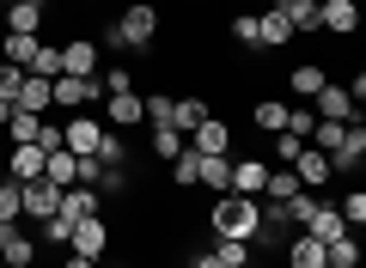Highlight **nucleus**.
<instances>
[{
	"mask_svg": "<svg viewBox=\"0 0 366 268\" xmlns=\"http://www.w3.org/2000/svg\"><path fill=\"white\" fill-rule=\"evenodd\" d=\"M159 25H165V19H159V6H147V0H129V6H122V19L117 25H104L98 31V49H153V37H159Z\"/></svg>",
	"mask_w": 366,
	"mask_h": 268,
	"instance_id": "obj_1",
	"label": "nucleus"
},
{
	"mask_svg": "<svg viewBox=\"0 0 366 268\" xmlns=\"http://www.w3.org/2000/svg\"><path fill=\"white\" fill-rule=\"evenodd\" d=\"M208 232L214 238H244V244H257L262 238V202L257 195H214V207H208Z\"/></svg>",
	"mask_w": 366,
	"mask_h": 268,
	"instance_id": "obj_2",
	"label": "nucleus"
},
{
	"mask_svg": "<svg viewBox=\"0 0 366 268\" xmlns=\"http://www.w3.org/2000/svg\"><path fill=\"white\" fill-rule=\"evenodd\" d=\"M49 104H55V110H67V116H74V110H92V104H104V79H98V74H92V79L55 74V79H49Z\"/></svg>",
	"mask_w": 366,
	"mask_h": 268,
	"instance_id": "obj_3",
	"label": "nucleus"
},
{
	"mask_svg": "<svg viewBox=\"0 0 366 268\" xmlns=\"http://www.w3.org/2000/svg\"><path fill=\"white\" fill-rule=\"evenodd\" d=\"M104 134H110V128L98 122V116H92V110H74V116H67V122H61V147H67V153H74V159H92V153H98V147H104Z\"/></svg>",
	"mask_w": 366,
	"mask_h": 268,
	"instance_id": "obj_4",
	"label": "nucleus"
},
{
	"mask_svg": "<svg viewBox=\"0 0 366 268\" xmlns=\"http://www.w3.org/2000/svg\"><path fill=\"white\" fill-rule=\"evenodd\" d=\"M43 25H49V0H13V6H0V31L43 37Z\"/></svg>",
	"mask_w": 366,
	"mask_h": 268,
	"instance_id": "obj_5",
	"label": "nucleus"
},
{
	"mask_svg": "<svg viewBox=\"0 0 366 268\" xmlns=\"http://www.w3.org/2000/svg\"><path fill=\"white\" fill-rule=\"evenodd\" d=\"M67 250H74V256H86V262H104V250H110V219H104V214L79 219V226H74V238H67Z\"/></svg>",
	"mask_w": 366,
	"mask_h": 268,
	"instance_id": "obj_6",
	"label": "nucleus"
},
{
	"mask_svg": "<svg viewBox=\"0 0 366 268\" xmlns=\"http://www.w3.org/2000/svg\"><path fill=\"white\" fill-rule=\"evenodd\" d=\"M19 202H25V219H31V226H43V219H55V214H61V189H55L49 177L19 183Z\"/></svg>",
	"mask_w": 366,
	"mask_h": 268,
	"instance_id": "obj_7",
	"label": "nucleus"
},
{
	"mask_svg": "<svg viewBox=\"0 0 366 268\" xmlns=\"http://www.w3.org/2000/svg\"><path fill=\"white\" fill-rule=\"evenodd\" d=\"M98 61H104L98 37H67V43H61V74H74V79H92V74H98Z\"/></svg>",
	"mask_w": 366,
	"mask_h": 268,
	"instance_id": "obj_8",
	"label": "nucleus"
},
{
	"mask_svg": "<svg viewBox=\"0 0 366 268\" xmlns=\"http://www.w3.org/2000/svg\"><path fill=\"white\" fill-rule=\"evenodd\" d=\"M183 147H189V153H232V128H226L220 116H202V122L183 134Z\"/></svg>",
	"mask_w": 366,
	"mask_h": 268,
	"instance_id": "obj_9",
	"label": "nucleus"
},
{
	"mask_svg": "<svg viewBox=\"0 0 366 268\" xmlns=\"http://www.w3.org/2000/svg\"><path fill=\"white\" fill-rule=\"evenodd\" d=\"M317 31H324V37H354V31H360V6H354V0H324V6H317Z\"/></svg>",
	"mask_w": 366,
	"mask_h": 268,
	"instance_id": "obj_10",
	"label": "nucleus"
},
{
	"mask_svg": "<svg viewBox=\"0 0 366 268\" xmlns=\"http://www.w3.org/2000/svg\"><path fill=\"white\" fill-rule=\"evenodd\" d=\"M312 116H317V122H354L360 104L348 98V86H324V91L312 98Z\"/></svg>",
	"mask_w": 366,
	"mask_h": 268,
	"instance_id": "obj_11",
	"label": "nucleus"
},
{
	"mask_svg": "<svg viewBox=\"0 0 366 268\" xmlns=\"http://www.w3.org/2000/svg\"><path fill=\"white\" fill-rule=\"evenodd\" d=\"M360 159H366V122H360V116H354V122L342 128L336 153H330V171H336V177H342V171H354V165H360Z\"/></svg>",
	"mask_w": 366,
	"mask_h": 268,
	"instance_id": "obj_12",
	"label": "nucleus"
},
{
	"mask_svg": "<svg viewBox=\"0 0 366 268\" xmlns=\"http://www.w3.org/2000/svg\"><path fill=\"white\" fill-rule=\"evenodd\" d=\"M293 177H300V189H324V183H336V171H330V153H317V147H300V159H293Z\"/></svg>",
	"mask_w": 366,
	"mask_h": 268,
	"instance_id": "obj_13",
	"label": "nucleus"
},
{
	"mask_svg": "<svg viewBox=\"0 0 366 268\" xmlns=\"http://www.w3.org/2000/svg\"><path fill=\"white\" fill-rule=\"evenodd\" d=\"M300 232H312V238H317V244H336V238H342V232H354V226H348V219H342V214H336V202H324V195H317V207H312V219H305V226H300Z\"/></svg>",
	"mask_w": 366,
	"mask_h": 268,
	"instance_id": "obj_14",
	"label": "nucleus"
},
{
	"mask_svg": "<svg viewBox=\"0 0 366 268\" xmlns=\"http://www.w3.org/2000/svg\"><path fill=\"white\" fill-rule=\"evenodd\" d=\"M287 43H293L287 13H281V6H262L257 13V49H287Z\"/></svg>",
	"mask_w": 366,
	"mask_h": 268,
	"instance_id": "obj_15",
	"label": "nucleus"
},
{
	"mask_svg": "<svg viewBox=\"0 0 366 268\" xmlns=\"http://www.w3.org/2000/svg\"><path fill=\"white\" fill-rule=\"evenodd\" d=\"M92 214H104V195L86 189V183H67V189H61V219L79 226V219H92Z\"/></svg>",
	"mask_w": 366,
	"mask_h": 268,
	"instance_id": "obj_16",
	"label": "nucleus"
},
{
	"mask_svg": "<svg viewBox=\"0 0 366 268\" xmlns=\"http://www.w3.org/2000/svg\"><path fill=\"white\" fill-rule=\"evenodd\" d=\"M262 183H269V159H232V195H257L262 202Z\"/></svg>",
	"mask_w": 366,
	"mask_h": 268,
	"instance_id": "obj_17",
	"label": "nucleus"
},
{
	"mask_svg": "<svg viewBox=\"0 0 366 268\" xmlns=\"http://www.w3.org/2000/svg\"><path fill=\"white\" fill-rule=\"evenodd\" d=\"M324 86H330V67H324V61H300V67L287 74V91H293L300 104H312Z\"/></svg>",
	"mask_w": 366,
	"mask_h": 268,
	"instance_id": "obj_18",
	"label": "nucleus"
},
{
	"mask_svg": "<svg viewBox=\"0 0 366 268\" xmlns=\"http://www.w3.org/2000/svg\"><path fill=\"white\" fill-rule=\"evenodd\" d=\"M104 110H110V128H141L147 122L141 91H104Z\"/></svg>",
	"mask_w": 366,
	"mask_h": 268,
	"instance_id": "obj_19",
	"label": "nucleus"
},
{
	"mask_svg": "<svg viewBox=\"0 0 366 268\" xmlns=\"http://www.w3.org/2000/svg\"><path fill=\"white\" fill-rule=\"evenodd\" d=\"M43 147L37 141H25V147H6V165H13V183H37L43 177Z\"/></svg>",
	"mask_w": 366,
	"mask_h": 268,
	"instance_id": "obj_20",
	"label": "nucleus"
},
{
	"mask_svg": "<svg viewBox=\"0 0 366 268\" xmlns=\"http://www.w3.org/2000/svg\"><path fill=\"white\" fill-rule=\"evenodd\" d=\"M324 262H330V250L312 238V232H293V238H287V262H281V268H324Z\"/></svg>",
	"mask_w": 366,
	"mask_h": 268,
	"instance_id": "obj_21",
	"label": "nucleus"
},
{
	"mask_svg": "<svg viewBox=\"0 0 366 268\" xmlns=\"http://www.w3.org/2000/svg\"><path fill=\"white\" fill-rule=\"evenodd\" d=\"M13 110H31V116H43V110H55V104H49V79H43V74H25V86H19V98H13Z\"/></svg>",
	"mask_w": 366,
	"mask_h": 268,
	"instance_id": "obj_22",
	"label": "nucleus"
},
{
	"mask_svg": "<svg viewBox=\"0 0 366 268\" xmlns=\"http://www.w3.org/2000/svg\"><path fill=\"white\" fill-rule=\"evenodd\" d=\"M0 262H6V268H37V238H31V232H6Z\"/></svg>",
	"mask_w": 366,
	"mask_h": 268,
	"instance_id": "obj_23",
	"label": "nucleus"
},
{
	"mask_svg": "<svg viewBox=\"0 0 366 268\" xmlns=\"http://www.w3.org/2000/svg\"><path fill=\"white\" fill-rule=\"evenodd\" d=\"M250 122H257L262 134H281V128H287V104L281 98H257L250 104Z\"/></svg>",
	"mask_w": 366,
	"mask_h": 268,
	"instance_id": "obj_24",
	"label": "nucleus"
},
{
	"mask_svg": "<svg viewBox=\"0 0 366 268\" xmlns=\"http://www.w3.org/2000/svg\"><path fill=\"white\" fill-rule=\"evenodd\" d=\"M37 43H43V37H19V31H0V61H13V67H31Z\"/></svg>",
	"mask_w": 366,
	"mask_h": 268,
	"instance_id": "obj_25",
	"label": "nucleus"
},
{
	"mask_svg": "<svg viewBox=\"0 0 366 268\" xmlns=\"http://www.w3.org/2000/svg\"><path fill=\"white\" fill-rule=\"evenodd\" d=\"M202 183H208L214 195H226V183H232V153H202Z\"/></svg>",
	"mask_w": 366,
	"mask_h": 268,
	"instance_id": "obj_26",
	"label": "nucleus"
},
{
	"mask_svg": "<svg viewBox=\"0 0 366 268\" xmlns=\"http://www.w3.org/2000/svg\"><path fill=\"white\" fill-rule=\"evenodd\" d=\"M208 256H214L220 268H250V244H244V238H214Z\"/></svg>",
	"mask_w": 366,
	"mask_h": 268,
	"instance_id": "obj_27",
	"label": "nucleus"
},
{
	"mask_svg": "<svg viewBox=\"0 0 366 268\" xmlns=\"http://www.w3.org/2000/svg\"><path fill=\"white\" fill-rule=\"evenodd\" d=\"M6 134V147H25V141H37L43 134V116H31V110H13V122L0 128Z\"/></svg>",
	"mask_w": 366,
	"mask_h": 268,
	"instance_id": "obj_28",
	"label": "nucleus"
},
{
	"mask_svg": "<svg viewBox=\"0 0 366 268\" xmlns=\"http://www.w3.org/2000/svg\"><path fill=\"white\" fill-rule=\"evenodd\" d=\"M171 183H177V189H202V153L183 147V153L171 159Z\"/></svg>",
	"mask_w": 366,
	"mask_h": 268,
	"instance_id": "obj_29",
	"label": "nucleus"
},
{
	"mask_svg": "<svg viewBox=\"0 0 366 268\" xmlns=\"http://www.w3.org/2000/svg\"><path fill=\"white\" fill-rule=\"evenodd\" d=\"M74 171H79V159L67 153V147H55V153L43 159V177H49L55 189H67V183H74Z\"/></svg>",
	"mask_w": 366,
	"mask_h": 268,
	"instance_id": "obj_30",
	"label": "nucleus"
},
{
	"mask_svg": "<svg viewBox=\"0 0 366 268\" xmlns=\"http://www.w3.org/2000/svg\"><path fill=\"white\" fill-rule=\"evenodd\" d=\"M202 116H208V104H202V98H171V128H177V134H189Z\"/></svg>",
	"mask_w": 366,
	"mask_h": 268,
	"instance_id": "obj_31",
	"label": "nucleus"
},
{
	"mask_svg": "<svg viewBox=\"0 0 366 268\" xmlns=\"http://www.w3.org/2000/svg\"><path fill=\"white\" fill-rule=\"evenodd\" d=\"M281 13H287L293 37H312V31H317V6H312V0H287V6H281Z\"/></svg>",
	"mask_w": 366,
	"mask_h": 268,
	"instance_id": "obj_32",
	"label": "nucleus"
},
{
	"mask_svg": "<svg viewBox=\"0 0 366 268\" xmlns=\"http://www.w3.org/2000/svg\"><path fill=\"white\" fill-rule=\"evenodd\" d=\"M147 147H153L159 165H171V159L183 153V134H177V128H153V134H147Z\"/></svg>",
	"mask_w": 366,
	"mask_h": 268,
	"instance_id": "obj_33",
	"label": "nucleus"
},
{
	"mask_svg": "<svg viewBox=\"0 0 366 268\" xmlns=\"http://www.w3.org/2000/svg\"><path fill=\"white\" fill-rule=\"evenodd\" d=\"M312 128H317L312 104H287V128H281V134H293V141H312Z\"/></svg>",
	"mask_w": 366,
	"mask_h": 268,
	"instance_id": "obj_34",
	"label": "nucleus"
},
{
	"mask_svg": "<svg viewBox=\"0 0 366 268\" xmlns=\"http://www.w3.org/2000/svg\"><path fill=\"white\" fill-rule=\"evenodd\" d=\"M25 74L55 79V74H61V43H37V55H31V67H25Z\"/></svg>",
	"mask_w": 366,
	"mask_h": 268,
	"instance_id": "obj_35",
	"label": "nucleus"
},
{
	"mask_svg": "<svg viewBox=\"0 0 366 268\" xmlns=\"http://www.w3.org/2000/svg\"><path fill=\"white\" fill-rule=\"evenodd\" d=\"M67 238H74V219H61V214L37 226V244H49V250H67Z\"/></svg>",
	"mask_w": 366,
	"mask_h": 268,
	"instance_id": "obj_36",
	"label": "nucleus"
},
{
	"mask_svg": "<svg viewBox=\"0 0 366 268\" xmlns=\"http://www.w3.org/2000/svg\"><path fill=\"white\" fill-rule=\"evenodd\" d=\"M19 219H25V202H19V183L6 177L0 183V226H19Z\"/></svg>",
	"mask_w": 366,
	"mask_h": 268,
	"instance_id": "obj_37",
	"label": "nucleus"
},
{
	"mask_svg": "<svg viewBox=\"0 0 366 268\" xmlns=\"http://www.w3.org/2000/svg\"><path fill=\"white\" fill-rule=\"evenodd\" d=\"M330 250V262H342V268H360V238H354V232H342L336 244H324Z\"/></svg>",
	"mask_w": 366,
	"mask_h": 268,
	"instance_id": "obj_38",
	"label": "nucleus"
},
{
	"mask_svg": "<svg viewBox=\"0 0 366 268\" xmlns=\"http://www.w3.org/2000/svg\"><path fill=\"white\" fill-rule=\"evenodd\" d=\"M336 214L348 219V226H366V189H348V195H336Z\"/></svg>",
	"mask_w": 366,
	"mask_h": 268,
	"instance_id": "obj_39",
	"label": "nucleus"
},
{
	"mask_svg": "<svg viewBox=\"0 0 366 268\" xmlns=\"http://www.w3.org/2000/svg\"><path fill=\"white\" fill-rule=\"evenodd\" d=\"M141 110H147V128H171V98H165V91L141 98Z\"/></svg>",
	"mask_w": 366,
	"mask_h": 268,
	"instance_id": "obj_40",
	"label": "nucleus"
},
{
	"mask_svg": "<svg viewBox=\"0 0 366 268\" xmlns=\"http://www.w3.org/2000/svg\"><path fill=\"white\" fill-rule=\"evenodd\" d=\"M19 86H25V67H13V61H0V98L13 104V98H19Z\"/></svg>",
	"mask_w": 366,
	"mask_h": 268,
	"instance_id": "obj_41",
	"label": "nucleus"
},
{
	"mask_svg": "<svg viewBox=\"0 0 366 268\" xmlns=\"http://www.w3.org/2000/svg\"><path fill=\"white\" fill-rule=\"evenodd\" d=\"M232 37L244 43V49H257V13H238L232 19Z\"/></svg>",
	"mask_w": 366,
	"mask_h": 268,
	"instance_id": "obj_42",
	"label": "nucleus"
},
{
	"mask_svg": "<svg viewBox=\"0 0 366 268\" xmlns=\"http://www.w3.org/2000/svg\"><path fill=\"white\" fill-rule=\"evenodd\" d=\"M300 147H305V141H293V134H274V165H293Z\"/></svg>",
	"mask_w": 366,
	"mask_h": 268,
	"instance_id": "obj_43",
	"label": "nucleus"
},
{
	"mask_svg": "<svg viewBox=\"0 0 366 268\" xmlns=\"http://www.w3.org/2000/svg\"><path fill=\"white\" fill-rule=\"evenodd\" d=\"M104 91H134V74H129V67H110V74H104Z\"/></svg>",
	"mask_w": 366,
	"mask_h": 268,
	"instance_id": "obj_44",
	"label": "nucleus"
},
{
	"mask_svg": "<svg viewBox=\"0 0 366 268\" xmlns=\"http://www.w3.org/2000/svg\"><path fill=\"white\" fill-rule=\"evenodd\" d=\"M189 268H220V262H214V256L202 250V256H189Z\"/></svg>",
	"mask_w": 366,
	"mask_h": 268,
	"instance_id": "obj_45",
	"label": "nucleus"
},
{
	"mask_svg": "<svg viewBox=\"0 0 366 268\" xmlns=\"http://www.w3.org/2000/svg\"><path fill=\"white\" fill-rule=\"evenodd\" d=\"M61 268H98V262H86V256H74V250H67V262Z\"/></svg>",
	"mask_w": 366,
	"mask_h": 268,
	"instance_id": "obj_46",
	"label": "nucleus"
},
{
	"mask_svg": "<svg viewBox=\"0 0 366 268\" xmlns=\"http://www.w3.org/2000/svg\"><path fill=\"white\" fill-rule=\"evenodd\" d=\"M6 232H13V226H0V250H6Z\"/></svg>",
	"mask_w": 366,
	"mask_h": 268,
	"instance_id": "obj_47",
	"label": "nucleus"
},
{
	"mask_svg": "<svg viewBox=\"0 0 366 268\" xmlns=\"http://www.w3.org/2000/svg\"><path fill=\"white\" fill-rule=\"evenodd\" d=\"M79 6H104V0H79Z\"/></svg>",
	"mask_w": 366,
	"mask_h": 268,
	"instance_id": "obj_48",
	"label": "nucleus"
},
{
	"mask_svg": "<svg viewBox=\"0 0 366 268\" xmlns=\"http://www.w3.org/2000/svg\"><path fill=\"white\" fill-rule=\"evenodd\" d=\"M0 6H13V0H0Z\"/></svg>",
	"mask_w": 366,
	"mask_h": 268,
	"instance_id": "obj_49",
	"label": "nucleus"
},
{
	"mask_svg": "<svg viewBox=\"0 0 366 268\" xmlns=\"http://www.w3.org/2000/svg\"><path fill=\"white\" fill-rule=\"evenodd\" d=\"M0 159H6V147H0Z\"/></svg>",
	"mask_w": 366,
	"mask_h": 268,
	"instance_id": "obj_50",
	"label": "nucleus"
},
{
	"mask_svg": "<svg viewBox=\"0 0 366 268\" xmlns=\"http://www.w3.org/2000/svg\"><path fill=\"white\" fill-rule=\"evenodd\" d=\"M312 6H324V0H312Z\"/></svg>",
	"mask_w": 366,
	"mask_h": 268,
	"instance_id": "obj_51",
	"label": "nucleus"
},
{
	"mask_svg": "<svg viewBox=\"0 0 366 268\" xmlns=\"http://www.w3.org/2000/svg\"><path fill=\"white\" fill-rule=\"evenodd\" d=\"M354 6H360V0H354Z\"/></svg>",
	"mask_w": 366,
	"mask_h": 268,
	"instance_id": "obj_52",
	"label": "nucleus"
}]
</instances>
